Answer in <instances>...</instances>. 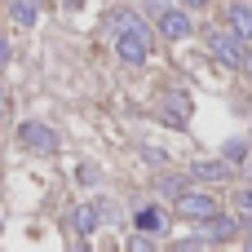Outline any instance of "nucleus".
<instances>
[{
  "label": "nucleus",
  "mask_w": 252,
  "mask_h": 252,
  "mask_svg": "<svg viewBox=\"0 0 252 252\" xmlns=\"http://www.w3.org/2000/svg\"><path fill=\"white\" fill-rule=\"evenodd\" d=\"M146 9H155V13H164V9H168V0H146Z\"/></svg>",
  "instance_id": "nucleus-16"
},
{
  "label": "nucleus",
  "mask_w": 252,
  "mask_h": 252,
  "mask_svg": "<svg viewBox=\"0 0 252 252\" xmlns=\"http://www.w3.org/2000/svg\"><path fill=\"white\" fill-rule=\"evenodd\" d=\"M244 248H248V252H252V235H248V239H244Z\"/></svg>",
  "instance_id": "nucleus-21"
},
{
  "label": "nucleus",
  "mask_w": 252,
  "mask_h": 252,
  "mask_svg": "<svg viewBox=\"0 0 252 252\" xmlns=\"http://www.w3.org/2000/svg\"><path fill=\"white\" fill-rule=\"evenodd\" d=\"M0 62H9V44H4V35H0Z\"/></svg>",
  "instance_id": "nucleus-18"
},
{
  "label": "nucleus",
  "mask_w": 252,
  "mask_h": 252,
  "mask_svg": "<svg viewBox=\"0 0 252 252\" xmlns=\"http://www.w3.org/2000/svg\"><path fill=\"white\" fill-rule=\"evenodd\" d=\"M244 177H248V182H252V155H248V159H244Z\"/></svg>",
  "instance_id": "nucleus-19"
},
{
  "label": "nucleus",
  "mask_w": 252,
  "mask_h": 252,
  "mask_svg": "<svg viewBox=\"0 0 252 252\" xmlns=\"http://www.w3.org/2000/svg\"><path fill=\"white\" fill-rule=\"evenodd\" d=\"M208 53H213L217 62H226V66H239V71H244V62H248V49H244V40H239L230 27H208Z\"/></svg>",
  "instance_id": "nucleus-1"
},
{
  "label": "nucleus",
  "mask_w": 252,
  "mask_h": 252,
  "mask_svg": "<svg viewBox=\"0 0 252 252\" xmlns=\"http://www.w3.org/2000/svg\"><path fill=\"white\" fill-rule=\"evenodd\" d=\"M159 190H164V195H173V190H182V182H177V177H164V182H159Z\"/></svg>",
  "instance_id": "nucleus-15"
},
{
  "label": "nucleus",
  "mask_w": 252,
  "mask_h": 252,
  "mask_svg": "<svg viewBox=\"0 0 252 252\" xmlns=\"http://www.w3.org/2000/svg\"><path fill=\"white\" fill-rule=\"evenodd\" d=\"M35 13H40L35 0H13V4H9V18H13L18 27H35Z\"/></svg>",
  "instance_id": "nucleus-11"
},
{
  "label": "nucleus",
  "mask_w": 252,
  "mask_h": 252,
  "mask_svg": "<svg viewBox=\"0 0 252 252\" xmlns=\"http://www.w3.org/2000/svg\"><path fill=\"white\" fill-rule=\"evenodd\" d=\"M235 230H239V221L230 217V213H213L208 221H204V244H226V239H235Z\"/></svg>",
  "instance_id": "nucleus-6"
},
{
  "label": "nucleus",
  "mask_w": 252,
  "mask_h": 252,
  "mask_svg": "<svg viewBox=\"0 0 252 252\" xmlns=\"http://www.w3.org/2000/svg\"><path fill=\"white\" fill-rule=\"evenodd\" d=\"M9 115V97H4V89H0V120Z\"/></svg>",
  "instance_id": "nucleus-17"
},
{
  "label": "nucleus",
  "mask_w": 252,
  "mask_h": 252,
  "mask_svg": "<svg viewBox=\"0 0 252 252\" xmlns=\"http://www.w3.org/2000/svg\"><path fill=\"white\" fill-rule=\"evenodd\" d=\"M142 155H146L151 164H164V151H155V146H142Z\"/></svg>",
  "instance_id": "nucleus-14"
},
{
  "label": "nucleus",
  "mask_w": 252,
  "mask_h": 252,
  "mask_svg": "<svg viewBox=\"0 0 252 252\" xmlns=\"http://www.w3.org/2000/svg\"><path fill=\"white\" fill-rule=\"evenodd\" d=\"M35 4H44V0H35Z\"/></svg>",
  "instance_id": "nucleus-22"
},
{
  "label": "nucleus",
  "mask_w": 252,
  "mask_h": 252,
  "mask_svg": "<svg viewBox=\"0 0 252 252\" xmlns=\"http://www.w3.org/2000/svg\"><path fill=\"white\" fill-rule=\"evenodd\" d=\"M190 120V93L186 89H168L164 93V124L168 128H186Z\"/></svg>",
  "instance_id": "nucleus-4"
},
{
  "label": "nucleus",
  "mask_w": 252,
  "mask_h": 252,
  "mask_svg": "<svg viewBox=\"0 0 252 252\" xmlns=\"http://www.w3.org/2000/svg\"><path fill=\"white\" fill-rule=\"evenodd\" d=\"M230 31L239 40H252V9L248 4H230Z\"/></svg>",
  "instance_id": "nucleus-9"
},
{
  "label": "nucleus",
  "mask_w": 252,
  "mask_h": 252,
  "mask_svg": "<svg viewBox=\"0 0 252 252\" xmlns=\"http://www.w3.org/2000/svg\"><path fill=\"white\" fill-rule=\"evenodd\" d=\"M244 151H248L244 142H226V159H244Z\"/></svg>",
  "instance_id": "nucleus-13"
},
{
  "label": "nucleus",
  "mask_w": 252,
  "mask_h": 252,
  "mask_svg": "<svg viewBox=\"0 0 252 252\" xmlns=\"http://www.w3.org/2000/svg\"><path fill=\"white\" fill-rule=\"evenodd\" d=\"M186 4H190V9H204V4H208V0H186Z\"/></svg>",
  "instance_id": "nucleus-20"
},
{
  "label": "nucleus",
  "mask_w": 252,
  "mask_h": 252,
  "mask_svg": "<svg viewBox=\"0 0 252 252\" xmlns=\"http://www.w3.org/2000/svg\"><path fill=\"white\" fill-rule=\"evenodd\" d=\"M18 142H22L27 151H40V155L58 151V133H53L49 124H40V120H27V124H18Z\"/></svg>",
  "instance_id": "nucleus-2"
},
{
  "label": "nucleus",
  "mask_w": 252,
  "mask_h": 252,
  "mask_svg": "<svg viewBox=\"0 0 252 252\" xmlns=\"http://www.w3.org/2000/svg\"><path fill=\"white\" fill-rule=\"evenodd\" d=\"M235 208H239V213H248V217H252V182L244 186V190H239V195H235Z\"/></svg>",
  "instance_id": "nucleus-12"
},
{
  "label": "nucleus",
  "mask_w": 252,
  "mask_h": 252,
  "mask_svg": "<svg viewBox=\"0 0 252 252\" xmlns=\"http://www.w3.org/2000/svg\"><path fill=\"white\" fill-rule=\"evenodd\" d=\"M133 226H137V230H146V235L155 239V235L164 230V213H159V208H142V213L133 217Z\"/></svg>",
  "instance_id": "nucleus-10"
},
{
  "label": "nucleus",
  "mask_w": 252,
  "mask_h": 252,
  "mask_svg": "<svg viewBox=\"0 0 252 252\" xmlns=\"http://www.w3.org/2000/svg\"><path fill=\"white\" fill-rule=\"evenodd\" d=\"M71 230H75V235H93V230H97V204H80V208L71 213Z\"/></svg>",
  "instance_id": "nucleus-8"
},
{
  "label": "nucleus",
  "mask_w": 252,
  "mask_h": 252,
  "mask_svg": "<svg viewBox=\"0 0 252 252\" xmlns=\"http://www.w3.org/2000/svg\"><path fill=\"white\" fill-rule=\"evenodd\" d=\"M190 177H199V182H230V164L226 159H199V164H190Z\"/></svg>",
  "instance_id": "nucleus-7"
},
{
  "label": "nucleus",
  "mask_w": 252,
  "mask_h": 252,
  "mask_svg": "<svg viewBox=\"0 0 252 252\" xmlns=\"http://www.w3.org/2000/svg\"><path fill=\"white\" fill-rule=\"evenodd\" d=\"M159 35L173 40V44L186 40V35H190V18H186V9H173V4H168V9L159 13Z\"/></svg>",
  "instance_id": "nucleus-5"
},
{
  "label": "nucleus",
  "mask_w": 252,
  "mask_h": 252,
  "mask_svg": "<svg viewBox=\"0 0 252 252\" xmlns=\"http://www.w3.org/2000/svg\"><path fill=\"white\" fill-rule=\"evenodd\" d=\"M177 213H182V217H190V221H208V217H213V213H221V208H217V199H213V195L186 190V195H177Z\"/></svg>",
  "instance_id": "nucleus-3"
}]
</instances>
